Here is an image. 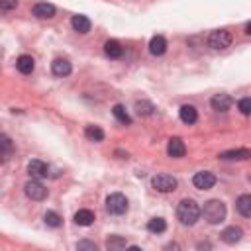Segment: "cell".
Listing matches in <instances>:
<instances>
[{"label":"cell","instance_id":"cell-8","mask_svg":"<svg viewBox=\"0 0 251 251\" xmlns=\"http://www.w3.org/2000/svg\"><path fill=\"white\" fill-rule=\"evenodd\" d=\"M27 175L31 178H45L49 175V165L41 159H31L27 163Z\"/></svg>","mask_w":251,"mask_h":251},{"label":"cell","instance_id":"cell-28","mask_svg":"<svg viewBox=\"0 0 251 251\" xmlns=\"http://www.w3.org/2000/svg\"><path fill=\"white\" fill-rule=\"evenodd\" d=\"M43 218H45V224H47L49 227H59V226L63 224V220H61V216H59L57 212H53V210H47Z\"/></svg>","mask_w":251,"mask_h":251},{"label":"cell","instance_id":"cell-33","mask_svg":"<svg viewBox=\"0 0 251 251\" xmlns=\"http://www.w3.org/2000/svg\"><path fill=\"white\" fill-rule=\"evenodd\" d=\"M245 31H247V33H249V35H251V22H249V24H247V25H245Z\"/></svg>","mask_w":251,"mask_h":251},{"label":"cell","instance_id":"cell-24","mask_svg":"<svg viewBox=\"0 0 251 251\" xmlns=\"http://www.w3.org/2000/svg\"><path fill=\"white\" fill-rule=\"evenodd\" d=\"M147 229H149L151 233H163V231L167 229V222H165L163 218H151L149 224H147Z\"/></svg>","mask_w":251,"mask_h":251},{"label":"cell","instance_id":"cell-16","mask_svg":"<svg viewBox=\"0 0 251 251\" xmlns=\"http://www.w3.org/2000/svg\"><path fill=\"white\" fill-rule=\"evenodd\" d=\"M33 67H35V61H33V57H29V55H20V57L16 59V69H18L22 75H29V73L33 71Z\"/></svg>","mask_w":251,"mask_h":251},{"label":"cell","instance_id":"cell-22","mask_svg":"<svg viewBox=\"0 0 251 251\" xmlns=\"http://www.w3.org/2000/svg\"><path fill=\"white\" fill-rule=\"evenodd\" d=\"M112 114H114V118H116L120 124H124V126H129V124H131V118H129V114L126 112V108H124L122 104H116V106L112 108Z\"/></svg>","mask_w":251,"mask_h":251},{"label":"cell","instance_id":"cell-9","mask_svg":"<svg viewBox=\"0 0 251 251\" xmlns=\"http://www.w3.org/2000/svg\"><path fill=\"white\" fill-rule=\"evenodd\" d=\"M167 153H169V157H173V159L184 157V153H186L184 141H182L180 137H171L169 143H167Z\"/></svg>","mask_w":251,"mask_h":251},{"label":"cell","instance_id":"cell-15","mask_svg":"<svg viewBox=\"0 0 251 251\" xmlns=\"http://www.w3.org/2000/svg\"><path fill=\"white\" fill-rule=\"evenodd\" d=\"M51 71H53L55 76H67V75H71L73 67H71V63L67 59H55L51 63Z\"/></svg>","mask_w":251,"mask_h":251},{"label":"cell","instance_id":"cell-12","mask_svg":"<svg viewBox=\"0 0 251 251\" xmlns=\"http://www.w3.org/2000/svg\"><path fill=\"white\" fill-rule=\"evenodd\" d=\"M231 96L229 94H216L212 100H210V104H212V108L216 110V112H226V110H229V106H231Z\"/></svg>","mask_w":251,"mask_h":251},{"label":"cell","instance_id":"cell-6","mask_svg":"<svg viewBox=\"0 0 251 251\" xmlns=\"http://www.w3.org/2000/svg\"><path fill=\"white\" fill-rule=\"evenodd\" d=\"M24 190H25V196H27V198H31V200H35V202H39V200H45V198H47V188L39 182V178H31L29 182H25Z\"/></svg>","mask_w":251,"mask_h":251},{"label":"cell","instance_id":"cell-29","mask_svg":"<svg viewBox=\"0 0 251 251\" xmlns=\"http://www.w3.org/2000/svg\"><path fill=\"white\" fill-rule=\"evenodd\" d=\"M237 108L243 116H251V98H241L237 102Z\"/></svg>","mask_w":251,"mask_h":251},{"label":"cell","instance_id":"cell-34","mask_svg":"<svg viewBox=\"0 0 251 251\" xmlns=\"http://www.w3.org/2000/svg\"><path fill=\"white\" fill-rule=\"evenodd\" d=\"M249 180H251V176H249Z\"/></svg>","mask_w":251,"mask_h":251},{"label":"cell","instance_id":"cell-14","mask_svg":"<svg viewBox=\"0 0 251 251\" xmlns=\"http://www.w3.org/2000/svg\"><path fill=\"white\" fill-rule=\"evenodd\" d=\"M149 51H151V55L161 57V55L167 51V39H165L163 35H155V37H151V41H149Z\"/></svg>","mask_w":251,"mask_h":251},{"label":"cell","instance_id":"cell-19","mask_svg":"<svg viewBox=\"0 0 251 251\" xmlns=\"http://www.w3.org/2000/svg\"><path fill=\"white\" fill-rule=\"evenodd\" d=\"M235 208L241 216L245 218H251V194H241L237 200H235Z\"/></svg>","mask_w":251,"mask_h":251},{"label":"cell","instance_id":"cell-32","mask_svg":"<svg viewBox=\"0 0 251 251\" xmlns=\"http://www.w3.org/2000/svg\"><path fill=\"white\" fill-rule=\"evenodd\" d=\"M202 247H206V249H210L212 245H210V243H198V249H202Z\"/></svg>","mask_w":251,"mask_h":251},{"label":"cell","instance_id":"cell-2","mask_svg":"<svg viewBox=\"0 0 251 251\" xmlns=\"http://www.w3.org/2000/svg\"><path fill=\"white\" fill-rule=\"evenodd\" d=\"M202 216H204V220L208 224L216 226V224H220V222L226 220V204L222 200H216V198L214 200H208V202H204Z\"/></svg>","mask_w":251,"mask_h":251},{"label":"cell","instance_id":"cell-20","mask_svg":"<svg viewBox=\"0 0 251 251\" xmlns=\"http://www.w3.org/2000/svg\"><path fill=\"white\" fill-rule=\"evenodd\" d=\"M178 116H180V120H182L184 124H194V122L198 120V112H196V108H194V106H190V104L180 106Z\"/></svg>","mask_w":251,"mask_h":251},{"label":"cell","instance_id":"cell-5","mask_svg":"<svg viewBox=\"0 0 251 251\" xmlns=\"http://www.w3.org/2000/svg\"><path fill=\"white\" fill-rule=\"evenodd\" d=\"M151 184H153V188L157 192H173V190H176V184L178 182L171 175H155L153 180H151Z\"/></svg>","mask_w":251,"mask_h":251},{"label":"cell","instance_id":"cell-25","mask_svg":"<svg viewBox=\"0 0 251 251\" xmlns=\"http://www.w3.org/2000/svg\"><path fill=\"white\" fill-rule=\"evenodd\" d=\"M84 135H86V139H90V141H102V139H104V131H102L98 126H86Z\"/></svg>","mask_w":251,"mask_h":251},{"label":"cell","instance_id":"cell-7","mask_svg":"<svg viewBox=\"0 0 251 251\" xmlns=\"http://www.w3.org/2000/svg\"><path fill=\"white\" fill-rule=\"evenodd\" d=\"M192 184L198 188V190H208L216 184V175L210 173V171H200L192 176Z\"/></svg>","mask_w":251,"mask_h":251},{"label":"cell","instance_id":"cell-17","mask_svg":"<svg viewBox=\"0 0 251 251\" xmlns=\"http://www.w3.org/2000/svg\"><path fill=\"white\" fill-rule=\"evenodd\" d=\"M71 25H73V29L78 31V33H88V31H90V20H88L86 16H82V14L73 16Z\"/></svg>","mask_w":251,"mask_h":251},{"label":"cell","instance_id":"cell-3","mask_svg":"<svg viewBox=\"0 0 251 251\" xmlns=\"http://www.w3.org/2000/svg\"><path fill=\"white\" fill-rule=\"evenodd\" d=\"M106 210L114 216H122L127 212V198L122 192H114L106 198Z\"/></svg>","mask_w":251,"mask_h":251},{"label":"cell","instance_id":"cell-30","mask_svg":"<svg viewBox=\"0 0 251 251\" xmlns=\"http://www.w3.org/2000/svg\"><path fill=\"white\" fill-rule=\"evenodd\" d=\"M76 249H78V251H84V249H86V251H96L98 247H96V243L84 239V241H78V243H76Z\"/></svg>","mask_w":251,"mask_h":251},{"label":"cell","instance_id":"cell-27","mask_svg":"<svg viewBox=\"0 0 251 251\" xmlns=\"http://www.w3.org/2000/svg\"><path fill=\"white\" fill-rule=\"evenodd\" d=\"M127 243H126V239L124 237H120V235H110L108 237V241H106V247L110 249V251H118V249H124Z\"/></svg>","mask_w":251,"mask_h":251},{"label":"cell","instance_id":"cell-10","mask_svg":"<svg viewBox=\"0 0 251 251\" xmlns=\"http://www.w3.org/2000/svg\"><path fill=\"white\" fill-rule=\"evenodd\" d=\"M249 157H251V149H245V147L227 149V151H222L220 153V159H224V161H245Z\"/></svg>","mask_w":251,"mask_h":251},{"label":"cell","instance_id":"cell-23","mask_svg":"<svg viewBox=\"0 0 251 251\" xmlns=\"http://www.w3.org/2000/svg\"><path fill=\"white\" fill-rule=\"evenodd\" d=\"M133 108H135V114H139V116H151L155 112V106L147 100H137Z\"/></svg>","mask_w":251,"mask_h":251},{"label":"cell","instance_id":"cell-18","mask_svg":"<svg viewBox=\"0 0 251 251\" xmlns=\"http://www.w3.org/2000/svg\"><path fill=\"white\" fill-rule=\"evenodd\" d=\"M104 53L110 57V59H120L124 55V47L116 41V39H108L104 43Z\"/></svg>","mask_w":251,"mask_h":251},{"label":"cell","instance_id":"cell-4","mask_svg":"<svg viewBox=\"0 0 251 251\" xmlns=\"http://www.w3.org/2000/svg\"><path fill=\"white\" fill-rule=\"evenodd\" d=\"M208 45L212 49H226L231 45V33L227 29H216L208 35Z\"/></svg>","mask_w":251,"mask_h":251},{"label":"cell","instance_id":"cell-26","mask_svg":"<svg viewBox=\"0 0 251 251\" xmlns=\"http://www.w3.org/2000/svg\"><path fill=\"white\" fill-rule=\"evenodd\" d=\"M12 149H14V145H12L10 137L8 135H0V155H2V161H6L10 157Z\"/></svg>","mask_w":251,"mask_h":251},{"label":"cell","instance_id":"cell-11","mask_svg":"<svg viewBox=\"0 0 251 251\" xmlns=\"http://www.w3.org/2000/svg\"><path fill=\"white\" fill-rule=\"evenodd\" d=\"M33 16L39 18V20H51L55 16V6L53 4H47V2H37L33 8H31Z\"/></svg>","mask_w":251,"mask_h":251},{"label":"cell","instance_id":"cell-21","mask_svg":"<svg viewBox=\"0 0 251 251\" xmlns=\"http://www.w3.org/2000/svg\"><path fill=\"white\" fill-rule=\"evenodd\" d=\"M94 222V212L92 210H78L75 214V224L78 226H90Z\"/></svg>","mask_w":251,"mask_h":251},{"label":"cell","instance_id":"cell-13","mask_svg":"<svg viewBox=\"0 0 251 251\" xmlns=\"http://www.w3.org/2000/svg\"><path fill=\"white\" fill-rule=\"evenodd\" d=\"M222 241H226V243H237L239 239H241V235H243V229L241 227H237V226H229V227H226L222 233Z\"/></svg>","mask_w":251,"mask_h":251},{"label":"cell","instance_id":"cell-1","mask_svg":"<svg viewBox=\"0 0 251 251\" xmlns=\"http://www.w3.org/2000/svg\"><path fill=\"white\" fill-rule=\"evenodd\" d=\"M200 214H202V210L198 208V204L192 198H184L176 206V218L182 226H194L198 222Z\"/></svg>","mask_w":251,"mask_h":251},{"label":"cell","instance_id":"cell-31","mask_svg":"<svg viewBox=\"0 0 251 251\" xmlns=\"http://www.w3.org/2000/svg\"><path fill=\"white\" fill-rule=\"evenodd\" d=\"M16 6H18V0H0V10L2 12H8V10L16 8Z\"/></svg>","mask_w":251,"mask_h":251}]
</instances>
